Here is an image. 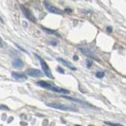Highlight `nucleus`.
Returning <instances> with one entry per match:
<instances>
[{
	"label": "nucleus",
	"instance_id": "obj_1",
	"mask_svg": "<svg viewBox=\"0 0 126 126\" xmlns=\"http://www.w3.org/2000/svg\"><path fill=\"white\" fill-rule=\"evenodd\" d=\"M47 105L51 108L58 109V110H64V111H72V112L77 111V109L73 107H71V106H65V105H62V104H59V103H55V102H53V103H47Z\"/></svg>",
	"mask_w": 126,
	"mask_h": 126
},
{
	"label": "nucleus",
	"instance_id": "obj_2",
	"mask_svg": "<svg viewBox=\"0 0 126 126\" xmlns=\"http://www.w3.org/2000/svg\"><path fill=\"white\" fill-rule=\"evenodd\" d=\"M36 56L37 57V58L39 59V62H40V65H41V67L43 69V70L44 72V74L47 76V77L51 78V79H54V76H53L52 72L51 71V69L49 68V66L47 65V64L46 63V62L41 57H39V55L36 54Z\"/></svg>",
	"mask_w": 126,
	"mask_h": 126
},
{
	"label": "nucleus",
	"instance_id": "obj_3",
	"mask_svg": "<svg viewBox=\"0 0 126 126\" xmlns=\"http://www.w3.org/2000/svg\"><path fill=\"white\" fill-rule=\"evenodd\" d=\"M44 6L45 8L47 9V10L51 13V14H63V11L61 10V9H59L58 8H56L55 6H54L53 5L50 4V3L47 2V1H44Z\"/></svg>",
	"mask_w": 126,
	"mask_h": 126
},
{
	"label": "nucleus",
	"instance_id": "obj_4",
	"mask_svg": "<svg viewBox=\"0 0 126 126\" xmlns=\"http://www.w3.org/2000/svg\"><path fill=\"white\" fill-rule=\"evenodd\" d=\"M21 9L22 10L23 14L25 16L26 18L32 22H36V18L34 17V15L32 14V13L30 11V9H28L27 7H25V6H21Z\"/></svg>",
	"mask_w": 126,
	"mask_h": 126
},
{
	"label": "nucleus",
	"instance_id": "obj_5",
	"mask_svg": "<svg viewBox=\"0 0 126 126\" xmlns=\"http://www.w3.org/2000/svg\"><path fill=\"white\" fill-rule=\"evenodd\" d=\"M27 74L28 76H30L32 77L37 78V77H43V72L39 70V69H29L27 70Z\"/></svg>",
	"mask_w": 126,
	"mask_h": 126
},
{
	"label": "nucleus",
	"instance_id": "obj_6",
	"mask_svg": "<svg viewBox=\"0 0 126 126\" xmlns=\"http://www.w3.org/2000/svg\"><path fill=\"white\" fill-rule=\"evenodd\" d=\"M11 76L16 81H18L20 82H25L28 80L27 76H25L23 73H20V72H12Z\"/></svg>",
	"mask_w": 126,
	"mask_h": 126
},
{
	"label": "nucleus",
	"instance_id": "obj_7",
	"mask_svg": "<svg viewBox=\"0 0 126 126\" xmlns=\"http://www.w3.org/2000/svg\"><path fill=\"white\" fill-rule=\"evenodd\" d=\"M80 50H81V53H83L84 55L88 56V57L91 58H93V59L96 58L95 54L91 51V50H89V49L86 48V47H81V48H80Z\"/></svg>",
	"mask_w": 126,
	"mask_h": 126
},
{
	"label": "nucleus",
	"instance_id": "obj_8",
	"mask_svg": "<svg viewBox=\"0 0 126 126\" xmlns=\"http://www.w3.org/2000/svg\"><path fill=\"white\" fill-rule=\"evenodd\" d=\"M50 90L52 91H54V92H57V93H61V94H69V91L66 90V89L64 88H59V87H55L54 85H51V88Z\"/></svg>",
	"mask_w": 126,
	"mask_h": 126
},
{
	"label": "nucleus",
	"instance_id": "obj_9",
	"mask_svg": "<svg viewBox=\"0 0 126 126\" xmlns=\"http://www.w3.org/2000/svg\"><path fill=\"white\" fill-rule=\"evenodd\" d=\"M58 62H60L63 65H65V66H66V67L67 68H69V69H71V70H73V71H75V70H77V68L75 67V66L73 65H72L70 62H67L66 60H65V59H63V58H58Z\"/></svg>",
	"mask_w": 126,
	"mask_h": 126
},
{
	"label": "nucleus",
	"instance_id": "obj_10",
	"mask_svg": "<svg viewBox=\"0 0 126 126\" xmlns=\"http://www.w3.org/2000/svg\"><path fill=\"white\" fill-rule=\"evenodd\" d=\"M12 65H13V66H14L15 69H22L23 67H24V65H25L24 62H23L21 60V59H19V58L15 59V60L13 62Z\"/></svg>",
	"mask_w": 126,
	"mask_h": 126
},
{
	"label": "nucleus",
	"instance_id": "obj_11",
	"mask_svg": "<svg viewBox=\"0 0 126 126\" xmlns=\"http://www.w3.org/2000/svg\"><path fill=\"white\" fill-rule=\"evenodd\" d=\"M36 84L39 85V87H41L43 88H45V89H47V90H50V88L51 87V84L47 82V81H39L36 82Z\"/></svg>",
	"mask_w": 126,
	"mask_h": 126
},
{
	"label": "nucleus",
	"instance_id": "obj_12",
	"mask_svg": "<svg viewBox=\"0 0 126 126\" xmlns=\"http://www.w3.org/2000/svg\"><path fill=\"white\" fill-rule=\"evenodd\" d=\"M42 29L44 30L45 32L48 33V34H51V35H54V36H58V37H60V34L57 32V31H54V30H52V29H49V28H44V27H42Z\"/></svg>",
	"mask_w": 126,
	"mask_h": 126
},
{
	"label": "nucleus",
	"instance_id": "obj_13",
	"mask_svg": "<svg viewBox=\"0 0 126 126\" xmlns=\"http://www.w3.org/2000/svg\"><path fill=\"white\" fill-rule=\"evenodd\" d=\"M95 76H96V77H97V78L101 79V78H102L105 76V72H96Z\"/></svg>",
	"mask_w": 126,
	"mask_h": 126
},
{
	"label": "nucleus",
	"instance_id": "obj_14",
	"mask_svg": "<svg viewBox=\"0 0 126 126\" xmlns=\"http://www.w3.org/2000/svg\"><path fill=\"white\" fill-rule=\"evenodd\" d=\"M104 124L105 125H111V126H123L122 125H120V124L112 123V122H108V121H104Z\"/></svg>",
	"mask_w": 126,
	"mask_h": 126
},
{
	"label": "nucleus",
	"instance_id": "obj_15",
	"mask_svg": "<svg viewBox=\"0 0 126 126\" xmlns=\"http://www.w3.org/2000/svg\"><path fill=\"white\" fill-rule=\"evenodd\" d=\"M91 65H92V62L90 61V60H88L87 61V67L88 68H90Z\"/></svg>",
	"mask_w": 126,
	"mask_h": 126
},
{
	"label": "nucleus",
	"instance_id": "obj_16",
	"mask_svg": "<svg viewBox=\"0 0 126 126\" xmlns=\"http://www.w3.org/2000/svg\"><path fill=\"white\" fill-rule=\"evenodd\" d=\"M57 70H58L59 72H60V73H62V74L65 73V71L63 70V69H62V68H60V67H58V68H57Z\"/></svg>",
	"mask_w": 126,
	"mask_h": 126
},
{
	"label": "nucleus",
	"instance_id": "obj_17",
	"mask_svg": "<svg viewBox=\"0 0 126 126\" xmlns=\"http://www.w3.org/2000/svg\"><path fill=\"white\" fill-rule=\"evenodd\" d=\"M107 32H112V30H113V29H112V27H110V26H108V27L107 28Z\"/></svg>",
	"mask_w": 126,
	"mask_h": 126
},
{
	"label": "nucleus",
	"instance_id": "obj_18",
	"mask_svg": "<svg viewBox=\"0 0 126 126\" xmlns=\"http://www.w3.org/2000/svg\"><path fill=\"white\" fill-rule=\"evenodd\" d=\"M65 12H68V14H70V13L72 12V9H65Z\"/></svg>",
	"mask_w": 126,
	"mask_h": 126
},
{
	"label": "nucleus",
	"instance_id": "obj_19",
	"mask_svg": "<svg viewBox=\"0 0 126 126\" xmlns=\"http://www.w3.org/2000/svg\"><path fill=\"white\" fill-rule=\"evenodd\" d=\"M51 44L52 45H54V46H56V45H58V42H55V41H51Z\"/></svg>",
	"mask_w": 126,
	"mask_h": 126
},
{
	"label": "nucleus",
	"instance_id": "obj_20",
	"mask_svg": "<svg viewBox=\"0 0 126 126\" xmlns=\"http://www.w3.org/2000/svg\"><path fill=\"white\" fill-rule=\"evenodd\" d=\"M73 59H74V60H78V57H77V56H73Z\"/></svg>",
	"mask_w": 126,
	"mask_h": 126
},
{
	"label": "nucleus",
	"instance_id": "obj_21",
	"mask_svg": "<svg viewBox=\"0 0 126 126\" xmlns=\"http://www.w3.org/2000/svg\"><path fill=\"white\" fill-rule=\"evenodd\" d=\"M0 46H2V40L1 39V38H0Z\"/></svg>",
	"mask_w": 126,
	"mask_h": 126
}]
</instances>
